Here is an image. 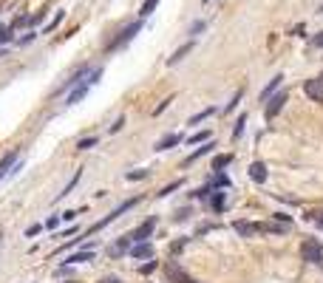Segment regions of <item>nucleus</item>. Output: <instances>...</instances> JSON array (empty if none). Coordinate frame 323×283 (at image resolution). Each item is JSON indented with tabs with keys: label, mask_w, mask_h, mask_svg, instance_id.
I'll return each instance as SVG.
<instances>
[{
	"label": "nucleus",
	"mask_w": 323,
	"mask_h": 283,
	"mask_svg": "<svg viewBox=\"0 0 323 283\" xmlns=\"http://www.w3.org/2000/svg\"><path fill=\"white\" fill-rule=\"evenodd\" d=\"M139 31H142V20H136V23H130V26H125L122 31H119V34L114 37V40L108 42V54H114V51H119V49H125V45H128L130 40H133V37L139 34Z\"/></svg>",
	"instance_id": "obj_1"
},
{
	"label": "nucleus",
	"mask_w": 323,
	"mask_h": 283,
	"mask_svg": "<svg viewBox=\"0 0 323 283\" xmlns=\"http://www.w3.org/2000/svg\"><path fill=\"white\" fill-rule=\"evenodd\" d=\"M301 255L306 263H323V247L317 238H306L301 244Z\"/></svg>",
	"instance_id": "obj_2"
},
{
	"label": "nucleus",
	"mask_w": 323,
	"mask_h": 283,
	"mask_svg": "<svg viewBox=\"0 0 323 283\" xmlns=\"http://www.w3.org/2000/svg\"><path fill=\"white\" fill-rule=\"evenodd\" d=\"M287 99H289V93H287V91H278V93H272V97L266 99V108H264V116H266V119L272 122L275 116H278V113L284 111Z\"/></svg>",
	"instance_id": "obj_3"
},
{
	"label": "nucleus",
	"mask_w": 323,
	"mask_h": 283,
	"mask_svg": "<svg viewBox=\"0 0 323 283\" xmlns=\"http://www.w3.org/2000/svg\"><path fill=\"white\" fill-rule=\"evenodd\" d=\"M153 229H156V218L151 215V218H148V221H142V224H139L136 229H133V232L128 235V238L133 241V244H139V241H148V238H151V235H153Z\"/></svg>",
	"instance_id": "obj_4"
},
{
	"label": "nucleus",
	"mask_w": 323,
	"mask_h": 283,
	"mask_svg": "<svg viewBox=\"0 0 323 283\" xmlns=\"http://www.w3.org/2000/svg\"><path fill=\"white\" fill-rule=\"evenodd\" d=\"M165 277H167L170 283H190V280H193V277L187 275V272H184V269H181L176 261L165 263Z\"/></svg>",
	"instance_id": "obj_5"
},
{
	"label": "nucleus",
	"mask_w": 323,
	"mask_h": 283,
	"mask_svg": "<svg viewBox=\"0 0 323 283\" xmlns=\"http://www.w3.org/2000/svg\"><path fill=\"white\" fill-rule=\"evenodd\" d=\"M303 93L309 99H315V102H323V79L315 77V79H306L303 82Z\"/></svg>",
	"instance_id": "obj_6"
},
{
	"label": "nucleus",
	"mask_w": 323,
	"mask_h": 283,
	"mask_svg": "<svg viewBox=\"0 0 323 283\" xmlns=\"http://www.w3.org/2000/svg\"><path fill=\"white\" fill-rule=\"evenodd\" d=\"M233 229L238 232V238H255L261 232V224H252V221H236Z\"/></svg>",
	"instance_id": "obj_7"
},
{
	"label": "nucleus",
	"mask_w": 323,
	"mask_h": 283,
	"mask_svg": "<svg viewBox=\"0 0 323 283\" xmlns=\"http://www.w3.org/2000/svg\"><path fill=\"white\" fill-rule=\"evenodd\" d=\"M193 45H196V40H187L184 45H179V49H176L170 57H167V65H179L181 60H184V57L190 54V51H193Z\"/></svg>",
	"instance_id": "obj_8"
},
{
	"label": "nucleus",
	"mask_w": 323,
	"mask_h": 283,
	"mask_svg": "<svg viewBox=\"0 0 323 283\" xmlns=\"http://www.w3.org/2000/svg\"><path fill=\"white\" fill-rule=\"evenodd\" d=\"M88 88H91V82H88V77H85V79H82L79 85H74V91L68 93V99H65V105H77L79 99H82V97L88 93Z\"/></svg>",
	"instance_id": "obj_9"
},
{
	"label": "nucleus",
	"mask_w": 323,
	"mask_h": 283,
	"mask_svg": "<svg viewBox=\"0 0 323 283\" xmlns=\"http://www.w3.org/2000/svg\"><path fill=\"white\" fill-rule=\"evenodd\" d=\"M179 142H181V136H179V133H167V136H162V139H159L156 145H153V150H156V153H165V150L176 148Z\"/></svg>",
	"instance_id": "obj_10"
},
{
	"label": "nucleus",
	"mask_w": 323,
	"mask_h": 283,
	"mask_svg": "<svg viewBox=\"0 0 323 283\" xmlns=\"http://www.w3.org/2000/svg\"><path fill=\"white\" fill-rule=\"evenodd\" d=\"M17 159H20V150H12V153H6L3 159H0V178L6 176V173H12V167L17 164Z\"/></svg>",
	"instance_id": "obj_11"
},
{
	"label": "nucleus",
	"mask_w": 323,
	"mask_h": 283,
	"mask_svg": "<svg viewBox=\"0 0 323 283\" xmlns=\"http://www.w3.org/2000/svg\"><path fill=\"white\" fill-rule=\"evenodd\" d=\"M281 82H284V77H281V74H275V77H272V79H269V82L264 85V91L258 93V99H261V102H266V99L272 97V93L278 91V85H281Z\"/></svg>",
	"instance_id": "obj_12"
},
{
	"label": "nucleus",
	"mask_w": 323,
	"mask_h": 283,
	"mask_svg": "<svg viewBox=\"0 0 323 283\" xmlns=\"http://www.w3.org/2000/svg\"><path fill=\"white\" fill-rule=\"evenodd\" d=\"M250 178L255 184H264L266 181V164L264 162H252L250 164Z\"/></svg>",
	"instance_id": "obj_13"
},
{
	"label": "nucleus",
	"mask_w": 323,
	"mask_h": 283,
	"mask_svg": "<svg viewBox=\"0 0 323 283\" xmlns=\"http://www.w3.org/2000/svg\"><path fill=\"white\" fill-rule=\"evenodd\" d=\"M94 261V249H82V252H74L68 255V261H65V266H77V263H88Z\"/></svg>",
	"instance_id": "obj_14"
},
{
	"label": "nucleus",
	"mask_w": 323,
	"mask_h": 283,
	"mask_svg": "<svg viewBox=\"0 0 323 283\" xmlns=\"http://www.w3.org/2000/svg\"><path fill=\"white\" fill-rule=\"evenodd\" d=\"M130 255H133V258H153V247L148 241H139V244L130 247Z\"/></svg>",
	"instance_id": "obj_15"
},
{
	"label": "nucleus",
	"mask_w": 323,
	"mask_h": 283,
	"mask_svg": "<svg viewBox=\"0 0 323 283\" xmlns=\"http://www.w3.org/2000/svg\"><path fill=\"white\" fill-rule=\"evenodd\" d=\"M210 207H213V212H224L227 210V193L215 190L213 196H210Z\"/></svg>",
	"instance_id": "obj_16"
},
{
	"label": "nucleus",
	"mask_w": 323,
	"mask_h": 283,
	"mask_svg": "<svg viewBox=\"0 0 323 283\" xmlns=\"http://www.w3.org/2000/svg\"><path fill=\"white\" fill-rule=\"evenodd\" d=\"M130 247H133V241H130L128 235H125V238H119V241L114 244V247H111V255L116 258V255H122V252H130Z\"/></svg>",
	"instance_id": "obj_17"
},
{
	"label": "nucleus",
	"mask_w": 323,
	"mask_h": 283,
	"mask_svg": "<svg viewBox=\"0 0 323 283\" xmlns=\"http://www.w3.org/2000/svg\"><path fill=\"white\" fill-rule=\"evenodd\" d=\"M79 178H82V173H79V170H77V173H74V176H71V181H68V184H65V187H63V193H57V201H60V198H65V196H71V190H74V187H77V184H79Z\"/></svg>",
	"instance_id": "obj_18"
},
{
	"label": "nucleus",
	"mask_w": 323,
	"mask_h": 283,
	"mask_svg": "<svg viewBox=\"0 0 323 283\" xmlns=\"http://www.w3.org/2000/svg\"><path fill=\"white\" fill-rule=\"evenodd\" d=\"M213 113H215V108H204V111H199L196 116H190V122H187V125H190V127H193V125H201V122L210 119Z\"/></svg>",
	"instance_id": "obj_19"
},
{
	"label": "nucleus",
	"mask_w": 323,
	"mask_h": 283,
	"mask_svg": "<svg viewBox=\"0 0 323 283\" xmlns=\"http://www.w3.org/2000/svg\"><path fill=\"white\" fill-rule=\"evenodd\" d=\"M244 127H247V113H241L236 119V125H233V139H241V136H244Z\"/></svg>",
	"instance_id": "obj_20"
},
{
	"label": "nucleus",
	"mask_w": 323,
	"mask_h": 283,
	"mask_svg": "<svg viewBox=\"0 0 323 283\" xmlns=\"http://www.w3.org/2000/svg\"><path fill=\"white\" fill-rule=\"evenodd\" d=\"M230 162H233V156H230V153H221V156H215V159H213V170H215V173H221V170L227 167V164H230Z\"/></svg>",
	"instance_id": "obj_21"
},
{
	"label": "nucleus",
	"mask_w": 323,
	"mask_h": 283,
	"mask_svg": "<svg viewBox=\"0 0 323 283\" xmlns=\"http://www.w3.org/2000/svg\"><path fill=\"white\" fill-rule=\"evenodd\" d=\"M204 142H210V130H201V133H193L190 139H187V145L193 148V145H204Z\"/></svg>",
	"instance_id": "obj_22"
},
{
	"label": "nucleus",
	"mask_w": 323,
	"mask_h": 283,
	"mask_svg": "<svg viewBox=\"0 0 323 283\" xmlns=\"http://www.w3.org/2000/svg\"><path fill=\"white\" fill-rule=\"evenodd\" d=\"M287 224H261V232H275V235H284Z\"/></svg>",
	"instance_id": "obj_23"
},
{
	"label": "nucleus",
	"mask_w": 323,
	"mask_h": 283,
	"mask_svg": "<svg viewBox=\"0 0 323 283\" xmlns=\"http://www.w3.org/2000/svg\"><path fill=\"white\" fill-rule=\"evenodd\" d=\"M97 142H100L97 136H85V139L77 142V148H79V150H91V148H97Z\"/></svg>",
	"instance_id": "obj_24"
},
{
	"label": "nucleus",
	"mask_w": 323,
	"mask_h": 283,
	"mask_svg": "<svg viewBox=\"0 0 323 283\" xmlns=\"http://www.w3.org/2000/svg\"><path fill=\"white\" fill-rule=\"evenodd\" d=\"M181 184H184V181L179 178V181H173V184H167V187H162V190H159V198H167L170 193H176V190H179Z\"/></svg>",
	"instance_id": "obj_25"
},
{
	"label": "nucleus",
	"mask_w": 323,
	"mask_h": 283,
	"mask_svg": "<svg viewBox=\"0 0 323 283\" xmlns=\"http://www.w3.org/2000/svg\"><path fill=\"white\" fill-rule=\"evenodd\" d=\"M12 34H15V28H12V26H0V45L12 42Z\"/></svg>",
	"instance_id": "obj_26"
},
{
	"label": "nucleus",
	"mask_w": 323,
	"mask_h": 283,
	"mask_svg": "<svg viewBox=\"0 0 323 283\" xmlns=\"http://www.w3.org/2000/svg\"><path fill=\"white\" fill-rule=\"evenodd\" d=\"M125 178H128V181H142V178H148V170H130V173H125Z\"/></svg>",
	"instance_id": "obj_27"
},
{
	"label": "nucleus",
	"mask_w": 323,
	"mask_h": 283,
	"mask_svg": "<svg viewBox=\"0 0 323 283\" xmlns=\"http://www.w3.org/2000/svg\"><path fill=\"white\" fill-rule=\"evenodd\" d=\"M241 97H244V91H241V88H238V93H233V99H230V102H227V108H224V113L236 111V105H238V102H241Z\"/></svg>",
	"instance_id": "obj_28"
},
{
	"label": "nucleus",
	"mask_w": 323,
	"mask_h": 283,
	"mask_svg": "<svg viewBox=\"0 0 323 283\" xmlns=\"http://www.w3.org/2000/svg\"><path fill=\"white\" fill-rule=\"evenodd\" d=\"M156 6H159V0H145V3H142V9H139V14H142V17H148V14H151Z\"/></svg>",
	"instance_id": "obj_29"
},
{
	"label": "nucleus",
	"mask_w": 323,
	"mask_h": 283,
	"mask_svg": "<svg viewBox=\"0 0 323 283\" xmlns=\"http://www.w3.org/2000/svg\"><path fill=\"white\" fill-rule=\"evenodd\" d=\"M213 187H230V178L224 176V173H215V176H213Z\"/></svg>",
	"instance_id": "obj_30"
},
{
	"label": "nucleus",
	"mask_w": 323,
	"mask_h": 283,
	"mask_svg": "<svg viewBox=\"0 0 323 283\" xmlns=\"http://www.w3.org/2000/svg\"><path fill=\"white\" fill-rule=\"evenodd\" d=\"M153 272H156V261H148L139 266V275H153Z\"/></svg>",
	"instance_id": "obj_31"
},
{
	"label": "nucleus",
	"mask_w": 323,
	"mask_h": 283,
	"mask_svg": "<svg viewBox=\"0 0 323 283\" xmlns=\"http://www.w3.org/2000/svg\"><path fill=\"white\" fill-rule=\"evenodd\" d=\"M63 17H65V12H57V17H54V20L43 28V34H45V31H51V28H57V23H63Z\"/></svg>",
	"instance_id": "obj_32"
},
{
	"label": "nucleus",
	"mask_w": 323,
	"mask_h": 283,
	"mask_svg": "<svg viewBox=\"0 0 323 283\" xmlns=\"http://www.w3.org/2000/svg\"><path fill=\"white\" fill-rule=\"evenodd\" d=\"M204 31V20H196L193 26H190V34H201Z\"/></svg>",
	"instance_id": "obj_33"
},
{
	"label": "nucleus",
	"mask_w": 323,
	"mask_h": 283,
	"mask_svg": "<svg viewBox=\"0 0 323 283\" xmlns=\"http://www.w3.org/2000/svg\"><path fill=\"white\" fill-rule=\"evenodd\" d=\"M122 125H125V116H119V119L111 125V133H119V130H122Z\"/></svg>",
	"instance_id": "obj_34"
},
{
	"label": "nucleus",
	"mask_w": 323,
	"mask_h": 283,
	"mask_svg": "<svg viewBox=\"0 0 323 283\" xmlns=\"http://www.w3.org/2000/svg\"><path fill=\"white\" fill-rule=\"evenodd\" d=\"M170 102H173V97H167V99H162V102H159V105H156V111H153V113H162V111H165V108H167V105H170Z\"/></svg>",
	"instance_id": "obj_35"
},
{
	"label": "nucleus",
	"mask_w": 323,
	"mask_h": 283,
	"mask_svg": "<svg viewBox=\"0 0 323 283\" xmlns=\"http://www.w3.org/2000/svg\"><path fill=\"white\" fill-rule=\"evenodd\" d=\"M57 224H60V218L57 215H51V218L45 221V229H57Z\"/></svg>",
	"instance_id": "obj_36"
},
{
	"label": "nucleus",
	"mask_w": 323,
	"mask_h": 283,
	"mask_svg": "<svg viewBox=\"0 0 323 283\" xmlns=\"http://www.w3.org/2000/svg\"><path fill=\"white\" fill-rule=\"evenodd\" d=\"M187 241H190V238H181V241H176V244H173V252H181V249H184V244H187Z\"/></svg>",
	"instance_id": "obj_37"
},
{
	"label": "nucleus",
	"mask_w": 323,
	"mask_h": 283,
	"mask_svg": "<svg viewBox=\"0 0 323 283\" xmlns=\"http://www.w3.org/2000/svg\"><path fill=\"white\" fill-rule=\"evenodd\" d=\"M34 37H37L34 31H29V34H23V37H20V45H26V42H31V40H34Z\"/></svg>",
	"instance_id": "obj_38"
},
{
	"label": "nucleus",
	"mask_w": 323,
	"mask_h": 283,
	"mask_svg": "<svg viewBox=\"0 0 323 283\" xmlns=\"http://www.w3.org/2000/svg\"><path fill=\"white\" fill-rule=\"evenodd\" d=\"M37 232H40V224H34V226H29V229H26V235H29V238H34Z\"/></svg>",
	"instance_id": "obj_39"
},
{
	"label": "nucleus",
	"mask_w": 323,
	"mask_h": 283,
	"mask_svg": "<svg viewBox=\"0 0 323 283\" xmlns=\"http://www.w3.org/2000/svg\"><path fill=\"white\" fill-rule=\"evenodd\" d=\"M207 193H210V187H201V190L193 193V196H196V198H207Z\"/></svg>",
	"instance_id": "obj_40"
},
{
	"label": "nucleus",
	"mask_w": 323,
	"mask_h": 283,
	"mask_svg": "<svg viewBox=\"0 0 323 283\" xmlns=\"http://www.w3.org/2000/svg\"><path fill=\"white\" fill-rule=\"evenodd\" d=\"M312 42H315L317 49H323V31H320V34H315V37H312Z\"/></svg>",
	"instance_id": "obj_41"
},
{
	"label": "nucleus",
	"mask_w": 323,
	"mask_h": 283,
	"mask_svg": "<svg viewBox=\"0 0 323 283\" xmlns=\"http://www.w3.org/2000/svg\"><path fill=\"white\" fill-rule=\"evenodd\" d=\"M74 218H77V212H74V210H68V212H63V221H74Z\"/></svg>",
	"instance_id": "obj_42"
},
{
	"label": "nucleus",
	"mask_w": 323,
	"mask_h": 283,
	"mask_svg": "<svg viewBox=\"0 0 323 283\" xmlns=\"http://www.w3.org/2000/svg\"><path fill=\"white\" fill-rule=\"evenodd\" d=\"M100 283H122V280H119V277H102Z\"/></svg>",
	"instance_id": "obj_43"
},
{
	"label": "nucleus",
	"mask_w": 323,
	"mask_h": 283,
	"mask_svg": "<svg viewBox=\"0 0 323 283\" xmlns=\"http://www.w3.org/2000/svg\"><path fill=\"white\" fill-rule=\"evenodd\" d=\"M65 283H77V280H65Z\"/></svg>",
	"instance_id": "obj_44"
},
{
	"label": "nucleus",
	"mask_w": 323,
	"mask_h": 283,
	"mask_svg": "<svg viewBox=\"0 0 323 283\" xmlns=\"http://www.w3.org/2000/svg\"><path fill=\"white\" fill-rule=\"evenodd\" d=\"M201 3H210V0H201Z\"/></svg>",
	"instance_id": "obj_45"
},
{
	"label": "nucleus",
	"mask_w": 323,
	"mask_h": 283,
	"mask_svg": "<svg viewBox=\"0 0 323 283\" xmlns=\"http://www.w3.org/2000/svg\"><path fill=\"white\" fill-rule=\"evenodd\" d=\"M190 283H196V280H190Z\"/></svg>",
	"instance_id": "obj_46"
},
{
	"label": "nucleus",
	"mask_w": 323,
	"mask_h": 283,
	"mask_svg": "<svg viewBox=\"0 0 323 283\" xmlns=\"http://www.w3.org/2000/svg\"><path fill=\"white\" fill-rule=\"evenodd\" d=\"M320 79H323V74H320Z\"/></svg>",
	"instance_id": "obj_47"
}]
</instances>
